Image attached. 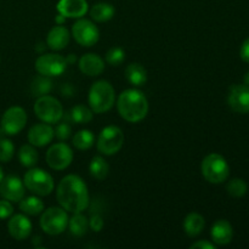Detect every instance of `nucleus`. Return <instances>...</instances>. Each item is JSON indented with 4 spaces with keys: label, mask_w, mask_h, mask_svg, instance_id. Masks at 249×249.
I'll return each mask as SVG.
<instances>
[{
    "label": "nucleus",
    "mask_w": 249,
    "mask_h": 249,
    "mask_svg": "<svg viewBox=\"0 0 249 249\" xmlns=\"http://www.w3.org/2000/svg\"><path fill=\"white\" fill-rule=\"evenodd\" d=\"M204 225L206 221L201 214L190 213L184 220V231L189 237H196L203 231Z\"/></svg>",
    "instance_id": "22"
},
{
    "label": "nucleus",
    "mask_w": 249,
    "mask_h": 249,
    "mask_svg": "<svg viewBox=\"0 0 249 249\" xmlns=\"http://www.w3.org/2000/svg\"><path fill=\"white\" fill-rule=\"evenodd\" d=\"M67 61L58 53H43L36 61V71L45 77H58L67 68Z\"/></svg>",
    "instance_id": "9"
},
{
    "label": "nucleus",
    "mask_w": 249,
    "mask_h": 249,
    "mask_svg": "<svg viewBox=\"0 0 249 249\" xmlns=\"http://www.w3.org/2000/svg\"><path fill=\"white\" fill-rule=\"evenodd\" d=\"M53 130H55L56 138L61 141L67 140L71 136V134H72V128H71V125L68 124V122L66 121L58 124V125L56 126V129H53Z\"/></svg>",
    "instance_id": "34"
},
{
    "label": "nucleus",
    "mask_w": 249,
    "mask_h": 249,
    "mask_svg": "<svg viewBox=\"0 0 249 249\" xmlns=\"http://www.w3.org/2000/svg\"><path fill=\"white\" fill-rule=\"evenodd\" d=\"M61 92H62L63 96H72L73 95V88L70 83L67 84H63L62 88H61Z\"/></svg>",
    "instance_id": "39"
},
{
    "label": "nucleus",
    "mask_w": 249,
    "mask_h": 249,
    "mask_svg": "<svg viewBox=\"0 0 249 249\" xmlns=\"http://www.w3.org/2000/svg\"><path fill=\"white\" fill-rule=\"evenodd\" d=\"M57 11L66 18H82L88 12V2L85 0H60Z\"/></svg>",
    "instance_id": "17"
},
{
    "label": "nucleus",
    "mask_w": 249,
    "mask_h": 249,
    "mask_svg": "<svg viewBox=\"0 0 249 249\" xmlns=\"http://www.w3.org/2000/svg\"><path fill=\"white\" fill-rule=\"evenodd\" d=\"M9 233L17 241H23L31 235L32 223L24 214H16L7 223Z\"/></svg>",
    "instance_id": "16"
},
{
    "label": "nucleus",
    "mask_w": 249,
    "mask_h": 249,
    "mask_svg": "<svg viewBox=\"0 0 249 249\" xmlns=\"http://www.w3.org/2000/svg\"><path fill=\"white\" fill-rule=\"evenodd\" d=\"M68 214L62 207H50L43 211L40 216V228L50 236L61 235L68 228Z\"/></svg>",
    "instance_id": "6"
},
{
    "label": "nucleus",
    "mask_w": 249,
    "mask_h": 249,
    "mask_svg": "<svg viewBox=\"0 0 249 249\" xmlns=\"http://www.w3.org/2000/svg\"><path fill=\"white\" fill-rule=\"evenodd\" d=\"M2 179H4V172H2V168L0 167V182H1Z\"/></svg>",
    "instance_id": "44"
},
{
    "label": "nucleus",
    "mask_w": 249,
    "mask_h": 249,
    "mask_svg": "<svg viewBox=\"0 0 249 249\" xmlns=\"http://www.w3.org/2000/svg\"><path fill=\"white\" fill-rule=\"evenodd\" d=\"M125 78L134 87H142L147 82V71L140 63H130L125 68Z\"/></svg>",
    "instance_id": "21"
},
{
    "label": "nucleus",
    "mask_w": 249,
    "mask_h": 249,
    "mask_svg": "<svg viewBox=\"0 0 249 249\" xmlns=\"http://www.w3.org/2000/svg\"><path fill=\"white\" fill-rule=\"evenodd\" d=\"M89 172L94 179L104 180L108 175L109 165L101 156H95V157H92L91 162H90Z\"/></svg>",
    "instance_id": "28"
},
{
    "label": "nucleus",
    "mask_w": 249,
    "mask_h": 249,
    "mask_svg": "<svg viewBox=\"0 0 249 249\" xmlns=\"http://www.w3.org/2000/svg\"><path fill=\"white\" fill-rule=\"evenodd\" d=\"M89 226L94 232H100L102 228H104V219H102V216L97 213L92 214L89 220Z\"/></svg>",
    "instance_id": "36"
},
{
    "label": "nucleus",
    "mask_w": 249,
    "mask_h": 249,
    "mask_svg": "<svg viewBox=\"0 0 249 249\" xmlns=\"http://www.w3.org/2000/svg\"><path fill=\"white\" fill-rule=\"evenodd\" d=\"M15 153V146L9 139H0V162L9 163Z\"/></svg>",
    "instance_id": "33"
},
{
    "label": "nucleus",
    "mask_w": 249,
    "mask_h": 249,
    "mask_svg": "<svg viewBox=\"0 0 249 249\" xmlns=\"http://www.w3.org/2000/svg\"><path fill=\"white\" fill-rule=\"evenodd\" d=\"M55 21H56V24H62L63 22L66 21V17L62 16V15H61V14H58L57 16L55 17Z\"/></svg>",
    "instance_id": "40"
},
{
    "label": "nucleus",
    "mask_w": 249,
    "mask_h": 249,
    "mask_svg": "<svg viewBox=\"0 0 249 249\" xmlns=\"http://www.w3.org/2000/svg\"><path fill=\"white\" fill-rule=\"evenodd\" d=\"M117 109L124 121L138 123L148 113L147 97L138 89H126L121 92L117 100Z\"/></svg>",
    "instance_id": "2"
},
{
    "label": "nucleus",
    "mask_w": 249,
    "mask_h": 249,
    "mask_svg": "<svg viewBox=\"0 0 249 249\" xmlns=\"http://www.w3.org/2000/svg\"><path fill=\"white\" fill-rule=\"evenodd\" d=\"M212 241L216 246H226L232 241L233 229L231 224L225 219L216 220L211 230Z\"/></svg>",
    "instance_id": "19"
},
{
    "label": "nucleus",
    "mask_w": 249,
    "mask_h": 249,
    "mask_svg": "<svg viewBox=\"0 0 249 249\" xmlns=\"http://www.w3.org/2000/svg\"><path fill=\"white\" fill-rule=\"evenodd\" d=\"M191 249H215L216 245L209 242V241H197L196 243L191 245Z\"/></svg>",
    "instance_id": "37"
},
{
    "label": "nucleus",
    "mask_w": 249,
    "mask_h": 249,
    "mask_svg": "<svg viewBox=\"0 0 249 249\" xmlns=\"http://www.w3.org/2000/svg\"><path fill=\"white\" fill-rule=\"evenodd\" d=\"M70 43V32L62 24H56L50 29L46 36V45L53 51H60L67 48Z\"/></svg>",
    "instance_id": "20"
},
{
    "label": "nucleus",
    "mask_w": 249,
    "mask_h": 249,
    "mask_svg": "<svg viewBox=\"0 0 249 249\" xmlns=\"http://www.w3.org/2000/svg\"><path fill=\"white\" fill-rule=\"evenodd\" d=\"M113 5L108 4V2H99L95 4L90 10V16L94 21L96 22H107L114 16Z\"/></svg>",
    "instance_id": "24"
},
{
    "label": "nucleus",
    "mask_w": 249,
    "mask_h": 249,
    "mask_svg": "<svg viewBox=\"0 0 249 249\" xmlns=\"http://www.w3.org/2000/svg\"><path fill=\"white\" fill-rule=\"evenodd\" d=\"M51 89H53V80L50 79V77H45L41 74L34 78L31 84V92L34 97L49 95Z\"/></svg>",
    "instance_id": "27"
},
{
    "label": "nucleus",
    "mask_w": 249,
    "mask_h": 249,
    "mask_svg": "<svg viewBox=\"0 0 249 249\" xmlns=\"http://www.w3.org/2000/svg\"><path fill=\"white\" fill-rule=\"evenodd\" d=\"M27 124V113L22 107L14 106L5 111L1 117V130L6 135H17Z\"/></svg>",
    "instance_id": "12"
},
{
    "label": "nucleus",
    "mask_w": 249,
    "mask_h": 249,
    "mask_svg": "<svg viewBox=\"0 0 249 249\" xmlns=\"http://www.w3.org/2000/svg\"><path fill=\"white\" fill-rule=\"evenodd\" d=\"M79 70L83 74L97 77L105 70V61L97 53H85L79 58Z\"/></svg>",
    "instance_id": "18"
},
{
    "label": "nucleus",
    "mask_w": 249,
    "mask_h": 249,
    "mask_svg": "<svg viewBox=\"0 0 249 249\" xmlns=\"http://www.w3.org/2000/svg\"><path fill=\"white\" fill-rule=\"evenodd\" d=\"M90 108L94 113H105L113 107L116 101V91L107 80H97L89 90Z\"/></svg>",
    "instance_id": "3"
},
{
    "label": "nucleus",
    "mask_w": 249,
    "mask_h": 249,
    "mask_svg": "<svg viewBox=\"0 0 249 249\" xmlns=\"http://www.w3.org/2000/svg\"><path fill=\"white\" fill-rule=\"evenodd\" d=\"M201 172L204 179L211 184H223L230 175V167L223 156L211 153L202 160Z\"/></svg>",
    "instance_id": "4"
},
{
    "label": "nucleus",
    "mask_w": 249,
    "mask_h": 249,
    "mask_svg": "<svg viewBox=\"0 0 249 249\" xmlns=\"http://www.w3.org/2000/svg\"><path fill=\"white\" fill-rule=\"evenodd\" d=\"M68 228L71 233L77 237H82L88 232L89 229V220L82 213H73L72 218L68 220Z\"/></svg>",
    "instance_id": "25"
},
{
    "label": "nucleus",
    "mask_w": 249,
    "mask_h": 249,
    "mask_svg": "<svg viewBox=\"0 0 249 249\" xmlns=\"http://www.w3.org/2000/svg\"><path fill=\"white\" fill-rule=\"evenodd\" d=\"M19 209L27 215H39L44 211V202L36 196L23 197L19 201Z\"/></svg>",
    "instance_id": "23"
},
{
    "label": "nucleus",
    "mask_w": 249,
    "mask_h": 249,
    "mask_svg": "<svg viewBox=\"0 0 249 249\" xmlns=\"http://www.w3.org/2000/svg\"><path fill=\"white\" fill-rule=\"evenodd\" d=\"M23 184L36 196H49L53 191L55 182L53 177L40 168H32L24 174Z\"/></svg>",
    "instance_id": "5"
},
{
    "label": "nucleus",
    "mask_w": 249,
    "mask_h": 249,
    "mask_svg": "<svg viewBox=\"0 0 249 249\" xmlns=\"http://www.w3.org/2000/svg\"><path fill=\"white\" fill-rule=\"evenodd\" d=\"M125 60V51L119 46L111 48L106 53V62L111 66H121Z\"/></svg>",
    "instance_id": "32"
},
{
    "label": "nucleus",
    "mask_w": 249,
    "mask_h": 249,
    "mask_svg": "<svg viewBox=\"0 0 249 249\" xmlns=\"http://www.w3.org/2000/svg\"><path fill=\"white\" fill-rule=\"evenodd\" d=\"M56 197L65 211L70 213H83L89 207V191L84 180L74 174L66 175L58 182Z\"/></svg>",
    "instance_id": "1"
},
{
    "label": "nucleus",
    "mask_w": 249,
    "mask_h": 249,
    "mask_svg": "<svg viewBox=\"0 0 249 249\" xmlns=\"http://www.w3.org/2000/svg\"><path fill=\"white\" fill-rule=\"evenodd\" d=\"M228 104L236 113H249V87L246 84L232 85L229 90Z\"/></svg>",
    "instance_id": "13"
},
{
    "label": "nucleus",
    "mask_w": 249,
    "mask_h": 249,
    "mask_svg": "<svg viewBox=\"0 0 249 249\" xmlns=\"http://www.w3.org/2000/svg\"><path fill=\"white\" fill-rule=\"evenodd\" d=\"M33 109L34 114L44 123L56 124L63 117L62 104L56 97L50 96V95L38 97Z\"/></svg>",
    "instance_id": "7"
},
{
    "label": "nucleus",
    "mask_w": 249,
    "mask_h": 249,
    "mask_svg": "<svg viewBox=\"0 0 249 249\" xmlns=\"http://www.w3.org/2000/svg\"><path fill=\"white\" fill-rule=\"evenodd\" d=\"M26 186L16 175H9L0 182V195L10 202H19L24 197Z\"/></svg>",
    "instance_id": "14"
},
{
    "label": "nucleus",
    "mask_w": 249,
    "mask_h": 249,
    "mask_svg": "<svg viewBox=\"0 0 249 249\" xmlns=\"http://www.w3.org/2000/svg\"><path fill=\"white\" fill-rule=\"evenodd\" d=\"M240 56L245 62L249 63V38L246 39L242 45H241Z\"/></svg>",
    "instance_id": "38"
},
{
    "label": "nucleus",
    "mask_w": 249,
    "mask_h": 249,
    "mask_svg": "<svg viewBox=\"0 0 249 249\" xmlns=\"http://www.w3.org/2000/svg\"><path fill=\"white\" fill-rule=\"evenodd\" d=\"M55 138V130L49 123H38L28 131V142L34 147H44Z\"/></svg>",
    "instance_id": "15"
},
{
    "label": "nucleus",
    "mask_w": 249,
    "mask_h": 249,
    "mask_svg": "<svg viewBox=\"0 0 249 249\" xmlns=\"http://www.w3.org/2000/svg\"><path fill=\"white\" fill-rule=\"evenodd\" d=\"M40 240H41L40 236H36V237L33 238V245H38V243L40 242Z\"/></svg>",
    "instance_id": "42"
},
{
    "label": "nucleus",
    "mask_w": 249,
    "mask_h": 249,
    "mask_svg": "<svg viewBox=\"0 0 249 249\" xmlns=\"http://www.w3.org/2000/svg\"><path fill=\"white\" fill-rule=\"evenodd\" d=\"M38 152L33 145H23L18 151V160L23 167L32 168L38 162Z\"/></svg>",
    "instance_id": "30"
},
{
    "label": "nucleus",
    "mask_w": 249,
    "mask_h": 249,
    "mask_svg": "<svg viewBox=\"0 0 249 249\" xmlns=\"http://www.w3.org/2000/svg\"><path fill=\"white\" fill-rule=\"evenodd\" d=\"M46 163L53 170H63L71 165L73 160V151L67 143H53L46 152Z\"/></svg>",
    "instance_id": "11"
},
{
    "label": "nucleus",
    "mask_w": 249,
    "mask_h": 249,
    "mask_svg": "<svg viewBox=\"0 0 249 249\" xmlns=\"http://www.w3.org/2000/svg\"><path fill=\"white\" fill-rule=\"evenodd\" d=\"M245 84L247 85V87H249V71L246 73V75H245Z\"/></svg>",
    "instance_id": "43"
},
{
    "label": "nucleus",
    "mask_w": 249,
    "mask_h": 249,
    "mask_svg": "<svg viewBox=\"0 0 249 249\" xmlns=\"http://www.w3.org/2000/svg\"><path fill=\"white\" fill-rule=\"evenodd\" d=\"M66 61H67V63H73L77 61V57H75V55H73V53H71L70 56H68L67 58H66Z\"/></svg>",
    "instance_id": "41"
},
{
    "label": "nucleus",
    "mask_w": 249,
    "mask_h": 249,
    "mask_svg": "<svg viewBox=\"0 0 249 249\" xmlns=\"http://www.w3.org/2000/svg\"><path fill=\"white\" fill-rule=\"evenodd\" d=\"M14 213V207H12L11 202L7 199H1L0 201V219H7L12 215Z\"/></svg>",
    "instance_id": "35"
},
{
    "label": "nucleus",
    "mask_w": 249,
    "mask_h": 249,
    "mask_svg": "<svg viewBox=\"0 0 249 249\" xmlns=\"http://www.w3.org/2000/svg\"><path fill=\"white\" fill-rule=\"evenodd\" d=\"M92 117H94L92 109L84 106V105H77L68 113V119L77 124L90 123L92 121Z\"/></svg>",
    "instance_id": "26"
},
{
    "label": "nucleus",
    "mask_w": 249,
    "mask_h": 249,
    "mask_svg": "<svg viewBox=\"0 0 249 249\" xmlns=\"http://www.w3.org/2000/svg\"><path fill=\"white\" fill-rule=\"evenodd\" d=\"M226 191L230 196L235 197V198H240L243 197L248 191V185L246 181L240 178H235V179L230 180L226 185Z\"/></svg>",
    "instance_id": "31"
},
{
    "label": "nucleus",
    "mask_w": 249,
    "mask_h": 249,
    "mask_svg": "<svg viewBox=\"0 0 249 249\" xmlns=\"http://www.w3.org/2000/svg\"><path fill=\"white\" fill-rule=\"evenodd\" d=\"M72 36L79 45L90 48L99 41L100 32L92 21L87 18H79L73 24Z\"/></svg>",
    "instance_id": "10"
},
{
    "label": "nucleus",
    "mask_w": 249,
    "mask_h": 249,
    "mask_svg": "<svg viewBox=\"0 0 249 249\" xmlns=\"http://www.w3.org/2000/svg\"><path fill=\"white\" fill-rule=\"evenodd\" d=\"M95 142V136L91 133V130L88 129H83L75 133L73 136V146L79 151H87L94 146Z\"/></svg>",
    "instance_id": "29"
},
{
    "label": "nucleus",
    "mask_w": 249,
    "mask_h": 249,
    "mask_svg": "<svg viewBox=\"0 0 249 249\" xmlns=\"http://www.w3.org/2000/svg\"><path fill=\"white\" fill-rule=\"evenodd\" d=\"M124 145V134L117 125L105 126L97 138V151L105 156H113L122 150Z\"/></svg>",
    "instance_id": "8"
}]
</instances>
